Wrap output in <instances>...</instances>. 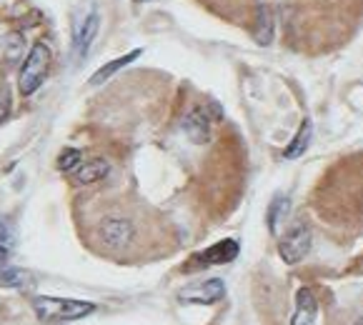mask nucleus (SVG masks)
I'll list each match as a JSON object with an SVG mask.
<instances>
[{
  "mask_svg": "<svg viewBox=\"0 0 363 325\" xmlns=\"http://www.w3.org/2000/svg\"><path fill=\"white\" fill-rule=\"evenodd\" d=\"M98 246L106 253H125L135 246V238H138V228H135V220L130 215L123 213H108L98 220L96 230Z\"/></svg>",
  "mask_w": 363,
  "mask_h": 325,
  "instance_id": "f257e3e1",
  "label": "nucleus"
},
{
  "mask_svg": "<svg viewBox=\"0 0 363 325\" xmlns=\"http://www.w3.org/2000/svg\"><path fill=\"white\" fill-rule=\"evenodd\" d=\"M33 310L43 323H68V320H80L96 310L93 303L70 298H50V295H38L33 298Z\"/></svg>",
  "mask_w": 363,
  "mask_h": 325,
  "instance_id": "f03ea898",
  "label": "nucleus"
},
{
  "mask_svg": "<svg viewBox=\"0 0 363 325\" xmlns=\"http://www.w3.org/2000/svg\"><path fill=\"white\" fill-rule=\"evenodd\" d=\"M50 60H53L50 45L45 40H38L30 48V53L26 55V63H23L21 75H18V88H21V93L26 98H30L45 83L50 70Z\"/></svg>",
  "mask_w": 363,
  "mask_h": 325,
  "instance_id": "7ed1b4c3",
  "label": "nucleus"
},
{
  "mask_svg": "<svg viewBox=\"0 0 363 325\" xmlns=\"http://www.w3.org/2000/svg\"><path fill=\"white\" fill-rule=\"evenodd\" d=\"M308 251H311V230L306 228L303 223L294 225V228L281 238V243H278V253H281L284 263H289V266L301 263L308 256Z\"/></svg>",
  "mask_w": 363,
  "mask_h": 325,
  "instance_id": "20e7f679",
  "label": "nucleus"
},
{
  "mask_svg": "<svg viewBox=\"0 0 363 325\" xmlns=\"http://www.w3.org/2000/svg\"><path fill=\"white\" fill-rule=\"evenodd\" d=\"M98 28H101V16L98 11H91L86 18H80L75 23V30H73V50L78 55V60H83L91 50V43L96 40L98 35Z\"/></svg>",
  "mask_w": 363,
  "mask_h": 325,
  "instance_id": "39448f33",
  "label": "nucleus"
},
{
  "mask_svg": "<svg viewBox=\"0 0 363 325\" xmlns=\"http://www.w3.org/2000/svg\"><path fill=\"white\" fill-rule=\"evenodd\" d=\"M238 251H240L238 240L225 238L220 243H216V246L206 248L203 253L193 256V263H198V266H225V263L238 258Z\"/></svg>",
  "mask_w": 363,
  "mask_h": 325,
  "instance_id": "423d86ee",
  "label": "nucleus"
},
{
  "mask_svg": "<svg viewBox=\"0 0 363 325\" xmlns=\"http://www.w3.org/2000/svg\"><path fill=\"white\" fill-rule=\"evenodd\" d=\"M183 133L191 143L203 145L211 138V118L206 108H193L188 110V115L183 118Z\"/></svg>",
  "mask_w": 363,
  "mask_h": 325,
  "instance_id": "0eeeda50",
  "label": "nucleus"
},
{
  "mask_svg": "<svg viewBox=\"0 0 363 325\" xmlns=\"http://www.w3.org/2000/svg\"><path fill=\"white\" fill-rule=\"evenodd\" d=\"M220 298H225V285L220 278H211L206 283H198L193 288H188L183 293V300L186 303H203V305H211V303H218Z\"/></svg>",
  "mask_w": 363,
  "mask_h": 325,
  "instance_id": "6e6552de",
  "label": "nucleus"
},
{
  "mask_svg": "<svg viewBox=\"0 0 363 325\" xmlns=\"http://www.w3.org/2000/svg\"><path fill=\"white\" fill-rule=\"evenodd\" d=\"M315 320H318V300L311 288H301L296 295V313L291 325H315Z\"/></svg>",
  "mask_w": 363,
  "mask_h": 325,
  "instance_id": "1a4fd4ad",
  "label": "nucleus"
},
{
  "mask_svg": "<svg viewBox=\"0 0 363 325\" xmlns=\"http://www.w3.org/2000/svg\"><path fill=\"white\" fill-rule=\"evenodd\" d=\"M111 173V166H108L103 158H91V160H83L78 168L73 171V181L78 186H91V183H98Z\"/></svg>",
  "mask_w": 363,
  "mask_h": 325,
  "instance_id": "9d476101",
  "label": "nucleus"
},
{
  "mask_svg": "<svg viewBox=\"0 0 363 325\" xmlns=\"http://www.w3.org/2000/svg\"><path fill=\"white\" fill-rule=\"evenodd\" d=\"M140 53H143V50L135 48V50H130V53H125V55H121V58L106 63L103 68H98L96 73H93V78H91V86H101V83H106V80L111 78V75H116L121 68H125V65H130L133 60H138Z\"/></svg>",
  "mask_w": 363,
  "mask_h": 325,
  "instance_id": "9b49d317",
  "label": "nucleus"
},
{
  "mask_svg": "<svg viewBox=\"0 0 363 325\" xmlns=\"http://www.w3.org/2000/svg\"><path fill=\"white\" fill-rule=\"evenodd\" d=\"M311 135H313V123H311V118H306L303 123H301L298 133H296V138L291 140L289 148L284 150V158H286V160L301 158V155L306 153V148L311 145Z\"/></svg>",
  "mask_w": 363,
  "mask_h": 325,
  "instance_id": "f8f14e48",
  "label": "nucleus"
},
{
  "mask_svg": "<svg viewBox=\"0 0 363 325\" xmlns=\"http://www.w3.org/2000/svg\"><path fill=\"white\" fill-rule=\"evenodd\" d=\"M289 210H291L289 198H286V195L273 198L271 208H268V230H271L273 235L281 233V225H284L286 218H289Z\"/></svg>",
  "mask_w": 363,
  "mask_h": 325,
  "instance_id": "ddd939ff",
  "label": "nucleus"
},
{
  "mask_svg": "<svg viewBox=\"0 0 363 325\" xmlns=\"http://www.w3.org/2000/svg\"><path fill=\"white\" fill-rule=\"evenodd\" d=\"M13 248H16V230L8 220H0V273L8 268Z\"/></svg>",
  "mask_w": 363,
  "mask_h": 325,
  "instance_id": "4468645a",
  "label": "nucleus"
},
{
  "mask_svg": "<svg viewBox=\"0 0 363 325\" xmlns=\"http://www.w3.org/2000/svg\"><path fill=\"white\" fill-rule=\"evenodd\" d=\"M253 38H256L258 45H268L273 40V16L268 8L258 11V21L256 28H253Z\"/></svg>",
  "mask_w": 363,
  "mask_h": 325,
  "instance_id": "2eb2a0df",
  "label": "nucleus"
},
{
  "mask_svg": "<svg viewBox=\"0 0 363 325\" xmlns=\"http://www.w3.org/2000/svg\"><path fill=\"white\" fill-rule=\"evenodd\" d=\"M80 163H83V153H80L78 148H65L63 153L58 155V171L60 173H73Z\"/></svg>",
  "mask_w": 363,
  "mask_h": 325,
  "instance_id": "dca6fc26",
  "label": "nucleus"
},
{
  "mask_svg": "<svg viewBox=\"0 0 363 325\" xmlns=\"http://www.w3.org/2000/svg\"><path fill=\"white\" fill-rule=\"evenodd\" d=\"M26 280H28V273L21 270V268L8 266L6 270L0 273V285H13V288H18V285H26Z\"/></svg>",
  "mask_w": 363,
  "mask_h": 325,
  "instance_id": "f3484780",
  "label": "nucleus"
},
{
  "mask_svg": "<svg viewBox=\"0 0 363 325\" xmlns=\"http://www.w3.org/2000/svg\"><path fill=\"white\" fill-rule=\"evenodd\" d=\"M8 113H11V91L0 88V123L8 118Z\"/></svg>",
  "mask_w": 363,
  "mask_h": 325,
  "instance_id": "a211bd4d",
  "label": "nucleus"
},
{
  "mask_svg": "<svg viewBox=\"0 0 363 325\" xmlns=\"http://www.w3.org/2000/svg\"><path fill=\"white\" fill-rule=\"evenodd\" d=\"M21 50H23V35L13 33V35H11V48H8V60L13 63V60L21 55Z\"/></svg>",
  "mask_w": 363,
  "mask_h": 325,
  "instance_id": "6ab92c4d",
  "label": "nucleus"
},
{
  "mask_svg": "<svg viewBox=\"0 0 363 325\" xmlns=\"http://www.w3.org/2000/svg\"><path fill=\"white\" fill-rule=\"evenodd\" d=\"M353 325H363V318H358V320H356V323H353Z\"/></svg>",
  "mask_w": 363,
  "mask_h": 325,
  "instance_id": "aec40b11",
  "label": "nucleus"
},
{
  "mask_svg": "<svg viewBox=\"0 0 363 325\" xmlns=\"http://www.w3.org/2000/svg\"><path fill=\"white\" fill-rule=\"evenodd\" d=\"M135 3H150V0H135Z\"/></svg>",
  "mask_w": 363,
  "mask_h": 325,
  "instance_id": "412c9836",
  "label": "nucleus"
}]
</instances>
